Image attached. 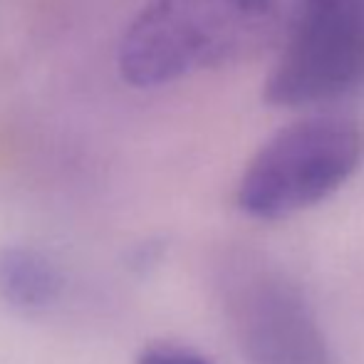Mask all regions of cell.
<instances>
[{
    "label": "cell",
    "instance_id": "obj_1",
    "mask_svg": "<svg viewBox=\"0 0 364 364\" xmlns=\"http://www.w3.org/2000/svg\"><path fill=\"white\" fill-rule=\"evenodd\" d=\"M310 0H149L117 45V73L154 90L280 50Z\"/></svg>",
    "mask_w": 364,
    "mask_h": 364
},
{
    "label": "cell",
    "instance_id": "obj_2",
    "mask_svg": "<svg viewBox=\"0 0 364 364\" xmlns=\"http://www.w3.org/2000/svg\"><path fill=\"white\" fill-rule=\"evenodd\" d=\"M364 161V127L345 114H312L278 129L245 164L235 206L280 220L340 191Z\"/></svg>",
    "mask_w": 364,
    "mask_h": 364
},
{
    "label": "cell",
    "instance_id": "obj_3",
    "mask_svg": "<svg viewBox=\"0 0 364 364\" xmlns=\"http://www.w3.org/2000/svg\"><path fill=\"white\" fill-rule=\"evenodd\" d=\"M216 290L248 364H335L307 297L268 255L245 248L223 253Z\"/></svg>",
    "mask_w": 364,
    "mask_h": 364
},
{
    "label": "cell",
    "instance_id": "obj_4",
    "mask_svg": "<svg viewBox=\"0 0 364 364\" xmlns=\"http://www.w3.org/2000/svg\"><path fill=\"white\" fill-rule=\"evenodd\" d=\"M364 85V0H310L263 85L273 107L325 105Z\"/></svg>",
    "mask_w": 364,
    "mask_h": 364
},
{
    "label": "cell",
    "instance_id": "obj_5",
    "mask_svg": "<svg viewBox=\"0 0 364 364\" xmlns=\"http://www.w3.org/2000/svg\"><path fill=\"white\" fill-rule=\"evenodd\" d=\"M65 278L45 253L25 245L0 250V297L23 315H40L60 300Z\"/></svg>",
    "mask_w": 364,
    "mask_h": 364
},
{
    "label": "cell",
    "instance_id": "obj_6",
    "mask_svg": "<svg viewBox=\"0 0 364 364\" xmlns=\"http://www.w3.org/2000/svg\"><path fill=\"white\" fill-rule=\"evenodd\" d=\"M134 364H211V362L203 355H198V352L188 350V347L161 342V345H149L146 350H141Z\"/></svg>",
    "mask_w": 364,
    "mask_h": 364
}]
</instances>
